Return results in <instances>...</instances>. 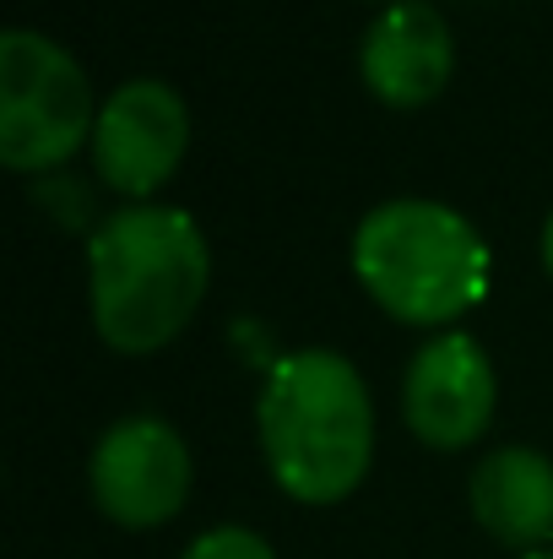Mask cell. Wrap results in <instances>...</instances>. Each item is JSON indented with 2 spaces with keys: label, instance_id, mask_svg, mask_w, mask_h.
Listing matches in <instances>:
<instances>
[{
  "label": "cell",
  "instance_id": "obj_1",
  "mask_svg": "<svg viewBox=\"0 0 553 559\" xmlns=\"http://www.w3.org/2000/svg\"><path fill=\"white\" fill-rule=\"evenodd\" d=\"M212 283V250L180 206L131 201L87 239L93 326L115 354H158L190 326Z\"/></svg>",
  "mask_w": 553,
  "mask_h": 559
},
{
  "label": "cell",
  "instance_id": "obj_2",
  "mask_svg": "<svg viewBox=\"0 0 553 559\" xmlns=\"http://www.w3.org/2000/svg\"><path fill=\"white\" fill-rule=\"evenodd\" d=\"M261 456L299 506H337L374 462V402L364 374L332 348L272 359L255 402Z\"/></svg>",
  "mask_w": 553,
  "mask_h": 559
},
{
  "label": "cell",
  "instance_id": "obj_3",
  "mask_svg": "<svg viewBox=\"0 0 553 559\" xmlns=\"http://www.w3.org/2000/svg\"><path fill=\"white\" fill-rule=\"evenodd\" d=\"M353 272L385 316L450 326L489 294V245L456 206L401 195L380 201L353 228Z\"/></svg>",
  "mask_w": 553,
  "mask_h": 559
},
{
  "label": "cell",
  "instance_id": "obj_4",
  "mask_svg": "<svg viewBox=\"0 0 553 559\" xmlns=\"http://www.w3.org/2000/svg\"><path fill=\"white\" fill-rule=\"evenodd\" d=\"M98 104L71 49L33 27L0 33V164L44 175L93 147Z\"/></svg>",
  "mask_w": 553,
  "mask_h": 559
},
{
  "label": "cell",
  "instance_id": "obj_5",
  "mask_svg": "<svg viewBox=\"0 0 553 559\" xmlns=\"http://www.w3.org/2000/svg\"><path fill=\"white\" fill-rule=\"evenodd\" d=\"M93 506L131 533L175 522L190 500V451L180 429L158 413H125L115 418L87 462Z\"/></svg>",
  "mask_w": 553,
  "mask_h": 559
},
{
  "label": "cell",
  "instance_id": "obj_6",
  "mask_svg": "<svg viewBox=\"0 0 553 559\" xmlns=\"http://www.w3.org/2000/svg\"><path fill=\"white\" fill-rule=\"evenodd\" d=\"M184 147H190V115L169 82L136 76V82H120L98 104L93 175L115 195H131V201L153 195L184 164Z\"/></svg>",
  "mask_w": 553,
  "mask_h": 559
},
{
  "label": "cell",
  "instance_id": "obj_7",
  "mask_svg": "<svg viewBox=\"0 0 553 559\" xmlns=\"http://www.w3.org/2000/svg\"><path fill=\"white\" fill-rule=\"evenodd\" d=\"M494 365L478 337L440 332L429 337L401 374V418L434 451H467L494 418Z\"/></svg>",
  "mask_w": 553,
  "mask_h": 559
},
{
  "label": "cell",
  "instance_id": "obj_8",
  "mask_svg": "<svg viewBox=\"0 0 553 559\" xmlns=\"http://www.w3.org/2000/svg\"><path fill=\"white\" fill-rule=\"evenodd\" d=\"M364 87L385 109H423L445 93L456 71V38L450 22L429 0H390L369 22L359 44Z\"/></svg>",
  "mask_w": 553,
  "mask_h": 559
},
{
  "label": "cell",
  "instance_id": "obj_9",
  "mask_svg": "<svg viewBox=\"0 0 553 559\" xmlns=\"http://www.w3.org/2000/svg\"><path fill=\"white\" fill-rule=\"evenodd\" d=\"M467 506L494 544L516 555L553 549V462L538 445H494L478 456Z\"/></svg>",
  "mask_w": 553,
  "mask_h": 559
},
{
  "label": "cell",
  "instance_id": "obj_10",
  "mask_svg": "<svg viewBox=\"0 0 553 559\" xmlns=\"http://www.w3.org/2000/svg\"><path fill=\"white\" fill-rule=\"evenodd\" d=\"M180 559H277V555H272V544H266L261 533H250V527H212V533H201Z\"/></svg>",
  "mask_w": 553,
  "mask_h": 559
},
{
  "label": "cell",
  "instance_id": "obj_11",
  "mask_svg": "<svg viewBox=\"0 0 553 559\" xmlns=\"http://www.w3.org/2000/svg\"><path fill=\"white\" fill-rule=\"evenodd\" d=\"M543 266H549V277H553V212H549V223H543Z\"/></svg>",
  "mask_w": 553,
  "mask_h": 559
},
{
  "label": "cell",
  "instance_id": "obj_12",
  "mask_svg": "<svg viewBox=\"0 0 553 559\" xmlns=\"http://www.w3.org/2000/svg\"><path fill=\"white\" fill-rule=\"evenodd\" d=\"M521 559H553V549H538V555H521Z\"/></svg>",
  "mask_w": 553,
  "mask_h": 559
},
{
  "label": "cell",
  "instance_id": "obj_13",
  "mask_svg": "<svg viewBox=\"0 0 553 559\" xmlns=\"http://www.w3.org/2000/svg\"><path fill=\"white\" fill-rule=\"evenodd\" d=\"M385 5H390V0H385Z\"/></svg>",
  "mask_w": 553,
  "mask_h": 559
}]
</instances>
